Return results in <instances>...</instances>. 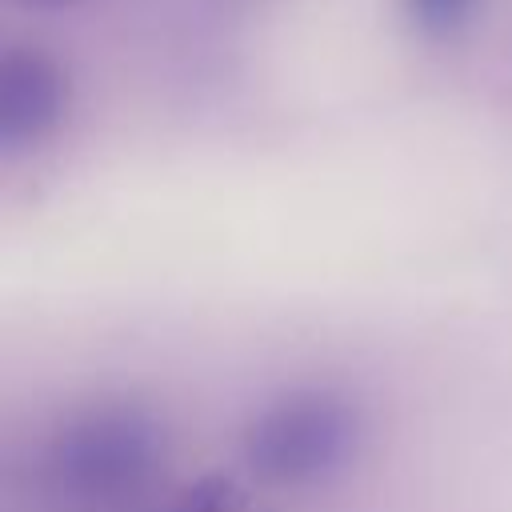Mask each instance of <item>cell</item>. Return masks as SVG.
<instances>
[{
	"instance_id": "1",
	"label": "cell",
	"mask_w": 512,
	"mask_h": 512,
	"mask_svg": "<svg viewBox=\"0 0 512 512\" xmlns=\"http://www.w3.org/2000/svg\"><path fill=\"white\" fill-rule=\"evenodd\" d=\"M164 456L160 420L124 400L68 416L48 444V484L76 508H112L136 496Z\"/></svg>"
},
{
	"instance_id": "2",
	"label": "cell",
	"mask_w": 512,
	"mask_h": 512,
	"mask_svg": "<svg viewBox=\"0 0 512 512\" xmlns=\"http://www.w3.org/2000/svg\"><path fill=\"white\" fill-rule=\"evenodd\" d=\"M364 436L360 408L328 388H300L252 416L244 460L268 484H320L352 464Z\"/></svg>"
},
{
	"instance_id": "3",
	"label": "cell",
	"mask_w": 512,
	"mask_h": 512,
	"mask_svg": "<svg viewBox=\"0 0 512 512\" xmlns=\"http://www.w3.org/2000/svg\"><path fill=\"white\" fill-rule=\"evenodd\" d=\"M68 108V72L44 48H8L0 56V148L40 144Z\"/></svg>"
},
{
	"instance_id": "4",
	"label": "cell",
	"mask_w": 512,
	"mask_h": 512,
	"mask_svg": "<svg viewBox=\"0 0 512 512\" xmlns=\"http://www.w3.org/2000/svg\"><path fill=\"white\" fill-rule=\"evenodd\" d=\"M168 512H268V508L228 476H200L172 496Z\"/></svg>"
},
{
	"instance_id": "5",
	"label": "cell",
	"mask_w": 512,
	"mask_h": 512,
	"mask_svg": "<svg viewBox=\"0 0 512 512\" xmlns=\"http://www.w3.org/2000/svg\"><path fill=\"white\" fill-rule=\"evenodd\" d=\"M480 0H404L408 20L424 36H452L476 16Z\"/></svg>"
},
{
	"instance_id": "6",
	"label": "cell",
	"mask_w": 512,
	"mask_h": 512,
	"mask_svg": "<svg viewBox=\"0 0 512 512\" xmlns=\"http://www.w3.org/2000/svg\"><path fill=\"white\" fill-rule=\"evenodd\" d=\"M24 8H40V12H60V8H76V4H88V0H16Z\"/></svg>"
}]
</instances>
